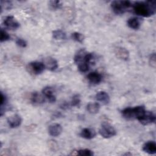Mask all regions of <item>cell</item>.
<instances>
[{
    "mask_svg": "<svg viewBox=\"0 0 156 156\" xmlns=\"http://www.w3.org/2000/svg\"><path fill=\"white\" fill-rule=\"evenodd\" d=\"M143 151L149 154H155L156 153V143L154 141H149L143 146Z\"/></svg>",
    "mask_w": 156,
    "mask_h": 156,
    "instance_id": "4fadbf2b",
    "label": "cell"
},
{
    "mask_svg": "<svg viewBox=\"0 0 156 156\" xmlns=\"http://www.w3.org/2000/svg\"><path fill=\"white\" fill-rule=\"evenodd\" d=\"M99 134L104 138H110L116 135V130L115 127L108 122L102 123L99 130Z\"/></svg>",
    "mask_w": 156,
    "mask_h": 156,
    "instance_id": "3957f363",
    "label": "cell"
},
{
    "mask_svg": "<svg viewBox=\"0 0 156 156\" xmlns=\"http://www.w3.org/2000/svg\"><path fill=\"white\" fill-rule=\"evenodd\" d=\"M16 44L17 46H18L20 48H24L27 46V42L25 40L21 38H17L16 39Z\"/></svg>",
    "mask_w": 156,
    "mask_h": 156,
    "instance_id": "f1b7e54d",
    "label": "cell"
},
{
    "mask_svg": "<svg viewBox=\"0 0 156 156\" xmlns=\"http://www.w3.org/2000/svg\"><path fill=\"white\" fill-rule=\"evenodd\" d=\"M127 26L134 30H137L140 28L141 23L138 18L136 17H132L127 20Z\"/></svg>",
    "mask_w": 156,
    "mask_h": 156,
    "instance_id": "ffe728a7",
    "label": "cell"
},
{
    "mask_svg": "<svg viewBox=\"0 0 156 156\" xmlns=\"http://www.w3.org/2000/svg\"><path fill=\"white\" fill-rule=\"evenodd\" d=\"M133 109L135 119H137L138 121L143 117V116L144 115L146 111L144 106L143 105H138V106L134 107H133Z\"/></svg>",
    "mask_w": 156,
    "mask_h": 156,
    "instance_id": "e0dca14e",
    "label": "cell"
},
{
    "mask_svg": "<svg viewBox=\"0 0 156 156\" xmlns=\"http://www.w3.org/2000/svg\"><path fill=\"white\" fill-rule=\"evenodd\" d=\"M95 98L98 101L101 102L104 104H108L110 100L108 94L104 91L98 92L95 96Z\"/></svg>",
    "mask_w": 156,
    "mask_h": 156,
    "instance_id": "2e32d148",
    "label": "cell"
},
{
    "mask_svg": "<svg viewBox=\"0 0 156 156\" xmlns=\"http://www.w3.org/2000/svg\"><path fill=\"white\" fill-rule=\"evenodd\" d=\"M76 155L81 156H93L94 155L93 152L88 149H82L76 151Z\"/></svg>",
    "mask_w": 156,
    "mask_h": 156,
    "instance_id": "603a6c76",
    "label": "cell"
},
{
    "mask_svg": "<svg viewBox=\"0 0 156 156\" xmlns=\"http://www.w3.org/2000/svg\"><path fill=\"white\" fill-rule=\"evenodd\" d=\"M80 104V99L78 94H75L73 96L70 102V105L72 107H79Z\"/></svg>",
    "mask_w": 156,
    "mask_h": 156,
    "instance_id": "cb8c5ba5",
    "label": "cell"
},
{
    "mask_svg": "<svg viewBox=\"0 0 156 156\" xmlns=\"http://www.w3.org/2000/svg\"><path fill=\"white\" fill-rule=\"evenodd\" d=\"M52 37L55 40H63L66 38V34L61 29H57L52 31Z\"/></svg>",
    "mask_w": 156,
    "mask_h": 156,
    "instance_id": "44dd1931",
    "label": "cell"
},
{
    "mask_svg": "<svg viewBox=\"0 0 156 156\" xmlns=\"http://www.w3.org/2000/svg\"><path fill=\"white\" fill-rule=\"evenodd\" d=\"M132 6V3L130 1H113L111 3V8L113 12L116 15L124 13L127 9Z\"/></svg>",
    "mask_w": 156,
    "mask_h": 156,
    "instance_id": "7a4b0ae2",
    "label": "cell"
},
{
    "mask_svg": "<svg viewBox=\"0 0 156 156\" xmlns=\"http://www.w3.org/2000/svg\"><path fill=\"white\" fill-rule=\"evenodd\" d=\"M114 52L116 55V56L124 61H127L129 58V51L126 49L125 48L121 47V46H117L114 49Z\"/></svg>",
    "mask_w": 156,
    "mask_h": 156,
    "instance_id": "52a82bcc",
    "label": "cell"
},
{
    "mask_svg": "<svg viewBox=\"0 0 156 156\" xmlns=\"http://www.w3.org/2000/svg\"><path fill=\"white\" fill-rule=\"evenodd\" d=\"M62 132V127L60 124L54 123L49 126L48 133L49 134L54 137L59 136Z\"/></svg>",
    "mask_w": 156,
    "mask_h": 156,
    "instance_id": "8fae6325",
    "label": "cell"
},
{
    "mask_svg": "<svg viewBox=\"0 0 156 156\" xmlns=\"http://www.w3.org/2000/svg\"><path fill=\"white\" fill-rule=\"evenodd\" d=\"M4 26L10 30H16L20 26L18 21L13 16H7L3 20Z\"/></svg>",
    "mask_w": 156,
    "mask_h": 156,
    "instance_id": "5b68a950",
    "label": "cell"
},
{
    "mask_svg": "<svg viewBox=\"0 0 156 156\" xmlns=\"http://www.w3.org/2000/svg\"><path fill=\"white\" fill-rule=\"evenodd\" d=\"M49 6L51 9L55 10L58 9H60L62 5L59 1H51L49 2Z\"/></svg>",
    "mask_w": 156,
    "mask_h": 156,
    "instance_id": "d4e9b609",
    "label": "cell"
},
{
    "mask_svg": "<svg viewBox=\"0 0 156 156\" xmlns=\"http://www.w3.org/2000/svg\"><path fill=\"white\" fill-rule=\"evenodd\" d=\"M121 114L123 118L127 120H132L135 119L133 107H126L121 111Z\"/></svg>",
    "mask_w": 156,
    "mask_h": 156,
    "instance_id": "ac0fdd59",
    "label": "cell"
},
{
    "mask_svg": "<svg viewBox=\"0 0 156 156\" xmlns=\"http://www.w3.org/2000/svg\"><path fill=\"white\" fill-rule=\"evenodd\" d=\"M88 80L92 84H99L102 80V75L96 71L90 73L87 76Z\"/></svg>",
    "mask_w": 156,
    "mask_h": 156,
    "instance_id": "7c38bea8",
    "label": "cell"
},
{
    "mask_svg": "<svg viewBox=\"0 0 156 156\" xmlns=\"http://www.w3.org/2000/svg\"><path fill=\"white\" fill-rule=\"evenodd\" d=\"M7 121L10 127L17 128L22 123V118L19 115L15 114L9 117Z\"/></svg>",
    "mask_w": 156,
    "mask_h": 156,
    "instance_id": "30bf717a",
    "label": "cell"
},
{
    "mask_svg": "<svg viewBox=\"0 0 156 156\" xmlns=\"http://www.w3.org/2000/svg\"><path fill=\"white\" fill-rule=\"evenodd\" d=\"M1 5H4V8H5V9H7V10L10 9L12 7V2L9 1H1Z\"/></svg>",
    "mask_w": 156,
    "mask_h": 156,
    "instance_id": "4dcf8cb0",
    "label": "cell"
},
{
    "mask_svg": "<svg viewBox=\"0 0 156 156\" xmlns=\"http://www.w3.org/2000/svg\"><path fill=\"white\" fill-rule=\"evenodd\" d=\"M10 38V35L3 29H1V37H0V41L1 42H4L6 41L9 40Z\"/></svg>",
    "mask_w": 156,
    "mask_h": 156,
    "instance_id": "484cf974",
    "label": "cell"
},
{
    "mask_svg": "<svg viewBox=\"0 0 156 156\" xmlns=\"http://www.w3.org/2000/svg\"><path fill=\"white\" fill-rule=\"evenodd\" d=\"M48 146L49 149L52 151H56L58 149V144L55 140H49L48 141Z\"/></svg>",
    "mask_w": 156,
    "mask_h": 156,
    "instance_id": "4316f807",
    "label": "cell"
},
{
    "mask_svg": "<svg viewBox=\"0 0 156 156\" xmlns=\"http://www.w3.org/2000/svg\"><path fill=\"white\" fill-rule=\"evenodd\" d=\"M42 94L48 99V100L51 102H55L56 101V96L54 94V89L51 87H45L44 88H43L41 91Z\"/></svg>",
    "mask_w": 156,
    "mask_h": 156,
    "instance_id": "ba28073f",
    "label": "cell"
},
{
    "mask_svg": "<svg viewBox=\"0 0 156 156\" xmlns=\"http://www.w3.org/2000/svg\"><path fill=\"white\" fill-rule=\"evenodd\" d=\"M68 107H69V104L66 102H63L60 105V108L62 109H66L68 108Z\"/></svg>",
    "mask_w": 156,
    "mask_h": 156,
    "instance_id": "1f68e13d",
    "label": "cell"
},
{
    "mask_svg": "<svg viewBox=\"0 0 156 156\" xmlns=\"http://www.w3.org/2000/svg\"><path fill=\"white\" fill-rule=\"evenodd\" d=\"M45 66L43 62H32L29 63L27 66L29 72L34 74V75H38L41 74L45 69Z\"/></svg>",
    "mask_w": 156,
    "mask_h": 156,
    "instance_id": "277c9868",
    "label": "cell"
},
{
    "mask_svg": "<svg viewBox=\"0 0 156 156\" xmlns=\"http://www.w3.org/2000/svg\"><path fill=\"white\" fill-rule=\"evenodd\" d=\"M43 63L45 66V68L51 71H54L56 70L58 66L57 61L54 58H52L51 57H46L44 59Z\"/></svg>",
    "mask_w": 156,
    "mask_h": 156,
    "instance_id": "9c48e42d",
    "label": "cell"
},
{
    "mask_svg": "<svg viewBox=\"0 0 156 156\" xmlns=\"http://www.w3.org/2000/svg\"><path fill=\"white\" fill-rule=\"evenodd\" d=\"M87 110L91 114H96L100 110V105L98 102H90L87 105Z\"/></svg>",
    "mask_w": 156,
    "mask_h": 156,
    "instance_id": "d6986e66",
    "label": "cell"
},
{
    "mask_svg": "<svg viewBox=\"0 0 156 156\" xmlns=\"http://www.w3.org/2000/svg\"><path fill=\"white\" fill-rule=\"evenodd\" d=\"M7 102V98L5 95L3 94L2 92H1V102H0V107L1 108H4Z\"/></svg>",
    "mask_w": 156,
    "mask_h": 156,
    "instance_id": "f546056e",
    "label": "cell"
},
{
    "mask_svg": "<svg viewBox=\"0 0 156 156\" xmlns=\"http://www.w3.org/2000/svg\"><path fill=\"white\" fill-rule=\"evenodd\" d=\"M96 135V132L90 128H83L80 133V136L85 139L87 140H91L93 139V138H94Z\"/></svg>",
    "mask_w": 156,
    "mask_h": 156,
    "instance_id": "5bb4252c",
    "label": "cell"
},
{
    "mask_svg": "<svg viewBox=\"0 0 156 156\" xmlns=\"http://www.w3.org/2000/svg\"><path fill=\"white\" fill-rule=\"evenodd\" d=\"M149 65H151V67L155 68V65H156V56H155V53H152L150 55L149 58Z\"/></svg>",
    "mask_w": 156,
    "mask_h": 156,
    "instance_id": "83f0119b",
    "label": "cell"
},
{
    "mask_svg": "<svg viewBox=\"0 0 156 156\" xmlns=\"http://www.w3.org/2000/svg\"><path fill=\"white\" fill-rule=\"evenodd\" d=\"M138 121L144 126H147L154 123L155 121V116L154 113L151 111H146L143 117Z\"/></svg>",
    "mask_w": 156,
    "mask_h": 156,
    "instance_id": "8992f818",
    "label": "cell"
},
{
    "mask_svg": "<svg viewBox=\"0 0 156 156\" xmlns=\"http://www.w3.org/2000/svg\"><path fill=\"white\" fill-rule=\"evenodd\" d=\"M71 37L74 41L80 43H82L85 39L84 35L82 34H81L80 32H74L72 33Z\"/></svg>",
    "mask_w": 156,
    "mask_h": 156,
    "instance_id": "7402d4cb",
    "label": "cell"
},
{
    "mask_svg": "<svg viewBox=\"0 0 156 156\" xmlns=\"http://www.w3.org/2000/svg\"><path fill=\"white\" fill-rule=\"evenodd\" d=\"M30 101L34 105H40L44 102V96L37 91L33 92L30 96Z\"/></svg>",
    "mask_w": 156,
    "mask_h": 156,
    "instance_id": "9a60e30c",
    "label": "cell"
},
{
    "mask_svg": "<svg viewBox=\"0 0 156 156\" xmlns=\"http://www.w3.org/2000/svg\"><path fill=\"white\" fill-rule=\"evenodd\" d=\"M132 7L135 14L143 17L152 16L156 12V2L153 1H136Z\"/></svg>",
    "mask_w": 156,
    "mask_h": 156,
    "instance_id": "6da1fadb",
    "label": "cell"
}]
</instances>
